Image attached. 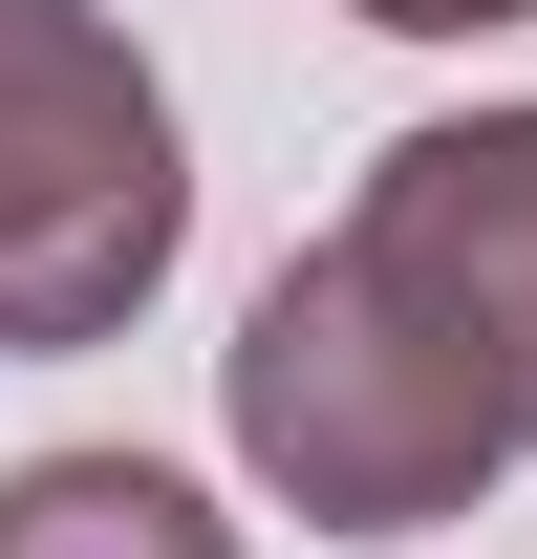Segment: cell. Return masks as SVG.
Segmentation results:
<instances>
[{"label":"cell","mask_w":537,"mask_h":559,"mask_svg":"<svg viewBox=\"0 0 537 559\" xmlns=\"http://www.w3.org/2000/svg\"><path fill=\"white\" fill-rule=\"evenodd\" d=\"M215 388H237V452H259V495L301 516V538H430V516H473L494 452H516L494 366H473L366 237L279 259Z\"/></svg>","instance_id":"6da1fadb"},{"label":"cell","mask_w":537,"mask_h":559,"mask_svg":"<svg viewBox=\"0 0 537 559\" xmlns=\"http://www.w3.org/2000/svg\"><path fill=\"white\" fill-rule=\"evenodd\" d=\"M194 237L172 86L130 66L108 0H0V345H130V301Z\"/></svg>","instance_id":"7a4b0ae2"},{"label":"cell","mask_w":537,"mask_h":559,"mask_svg":"<svg viewBox=\"0 0 537 559\" xmlns=\"http://www.w3.org/2000/svg\"><path fill=\"white\" fill-rule=\"evenodd\" d=\"M366 259L494 366V409L537 452V108H452V130H387L366 151V215H344Z\"/></svg>","instance_id":"3957f363"},{"label":"cell","mask_w":537,"mask_h":559,"mask_svg":"<svg viewBox=\"0 0 537 559\" xmlns=\"http://www.w3.org/2000/svg\"><path fill=\"white\" fill-rule=\"evenodd\" d=\"M0 559H237L194 474H151V452H22L0 474Z\"/></svg>","instance_id":"277c9868"},{"label":"cell","mask_w":537,"mask_h":559,"mask_svg":"<svg viewBox=\"0 0 537 559\" xmlns=\"http://www.w3.org/2000/svg\"><path fill=\"white\" fill-rule=\"evenodd\" d=\"M344 22H387V44H494V22H537V0H344Z\"/></svg>","instance_id":"5b68a950"}]
</instances>
